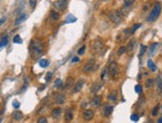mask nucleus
<instances>
[{"instance_id":"1","label":"nucleus","mask_w":162,"mask_h":123,"mask_svg":"<svg viewBox=\"0 0 162 123\" xmlns=\"http://www.w3.org/2000/svg\"><path fill=\"white\" fill-rule=\"evenodd\" d=\"M161 10H162L161 4H160L159 2H156V3L154 4V6H153V8H152V10H151L150 14L148 15V17H147L146 20H147L148 22H154L155 20L158 19L159 15H160V13H161Z\"/></svg>"},{"instance_id":"2","label":"nucleus","mask_w":162,"mask_h":123,"mask_svg":"<svg viewBox=\"0 0 162 123\" xmlns=\"http://www.w3.org/2000/svg\"><path fill=\"white\" fill-rule=\"evenodd\" d=\"M92 51H93V53H95L100 56H103L105 52V46H104V42L100 39H96L92 46Z\"/></svg>"},{"instance_id":"3","label":"nucleus","mask_w":162,"mask_h":123,"mask_svg":"<svg viewBox=\"0 0 162 123\" xmlns=\"http://www.w3.org/2000/svg\"><path fill=\"white\" fill-rule=\"evenodd\" d=\"M31 51H32V55L34 58H39L42 56L43 54V45L41 42L39 41H34L32 42L31 46Z\"/></svg>"},{"instance_id":"4","label":"nucleus","mask_w":162,"mask_h":123,"mask_svg":"<svg viewBox=\"0 0 162 123\" xmlns=\"http://www.w3.org/2000/svg\"><path fill=\"white\" fill-rule=\"evenodd\" d=\"M107 16H108V19L116 25H118V24H120L122 22V15H121L120 11H118V10L110 11Z\"/></svg>"},{"instance_id":"5","label":"nucleus","mask_w":162,"mask_h":123,"mask_svg":"<svg viewBox=\"0 0 162 123\" xmlns=\"http://www.w3.org/2000/svg\"><path fill=\"white\" fill-rule=\"evenodd\" d=\"M108 74L110 75L111 78H116L119 74V68H118V66L116 62H111L108 66Z\"/></svg>"},{"instance_id":"6","label":"nucleus","mask_w":162,"mask_h":123,"mask_svg":"<svg viewBox=\"0 0 162 123\" xmlns=\"http://www.w3.org/2000/svg\"><path fill=\"white\" fill-rule=\"evenodd\" d=\"M96 68V65H95V61L93 59H91L88 64L84 67L83 68V73H91V72H93L94 69Z\"/></svg>"},{"instance_id":"7","label":"nucleus","mask_w":162,"mask_h":123,"mask_svg":"<svg viewBox=\"0 0 162 123\" xmlns=\"http://www.w3.org/2000/svg\"><path fill=\"white\" fill-rule=\"evenodd\" d=\"M54 6H55L56 9L61 10V11H64L68 7V0H57L55 2Z\"/></svg>"},{"instance_id":"8","label":"nucleus","mask_w":162,"mask_h":123,"mask_svg":"<svg viewBox=\"0 0 162 123\" xmlns=\"http://www.w3.org/2000/svg\"><path fill=\"white\" fill-rule=\"evenodd\" d=\"M93 115H94V112H93L92 109H87V110H85L84 113H83V117H84V119L87 120V121H90L91 119H93Z\"/></svg>"},{"instance_id":"9","label":"nucleus","mask_w":162,"mask_h":123,"mask_svg":"<svg viewBox=\"0 0 162 123\" xmlns=\"http://www.w3.org/2000/svg\"><path fill=\"white\" fill-rule=\"evenodd\" d=\"M84 84H85V81L83 80V79H80L79 81H77V83L74 85V89H73V92L74 93H76V92H79L80 90L83 89V86H84Z\"/></svg>"},{"instance_id":"10","label":"nucleus","mask_w":162,"mask_h":123,"mask_svg":"<svg viewBox=\"0 0 162 123\" xmlns=\"http://www.w3.org/2000/svg\"><path fill=\"white\" fill-rule=\"evenodd\" d=\"M101 103H102V96L95 95L93 98L92 102H91V105H92L93 107H99V106L101 105Z\"/></svg>"},{"instance_id":"11","label":"nucleus","mask_w":162,"mask_h":123,"mask_svg":"<svg viewBox=\"0 0 162 123\" xmlns=\"http://www.w3.org/2000/svg\"><path fill=\"white\" fill-rule=\"evenodd\" d=\"M66 100V96H65V94H61V93H59V94H55V102L59 104V105H61V104H63L64 102Z\"/></svg>"},{"instance_id":"12","label":"nucleus","mask_w":162,"mask_h":123,"mask_svg":"<svg viewBox=\"0 0 162 123\" xmlns=\"http://www.w3.org/2000/svg\"><path fill=\"white\" fill-rule=\"evenodd\" d=\"M102 86H103L102 82H94L92 85V87H91V92L92 93H96L99 90L102 89Z\"/></svg>"},{"instance_id":"13","label":"nucleus","mask_w":162,"mask_h":123,"mask_svg":"<svg viewBox=\"0 0 162 123\" xmlns=\"http://www.w3.org/2000/svg\"><path fill=\"white\" fill-rule=\"evenodd\" d=\"M130 11H131V6H127V5H124V4L120 9V13H121L122 16H127Z\"/></svg>"},{"instance_id":"14","label":"nucleus","mask_w":162,"mask_h":123,"mask_svg":"<svg viewBox=\"0 0 162 123\" xmlns=\"http://www.w3.org/2000/svg\"><path fill=\"white\" fill-rule=\"evenodd\" d=\"M12 116H13V118L15 119V120H17V121H20L22 118H23V113L21 111H14L12 113Z\"/></svg>"},{"instance_id":"15","label":"nucleus","mask_w":162,"mask_h":123,"mask_svg":"<svg viewBox=\"0 0 162 123\" xmlns=\"http://www.w3.org/2000/svg\"><path fill=\"white\" fill-rule=\"evenodd\" d=\"M27 19V15L26 14H21L17 19H16V21H15V25H19V24H21L22 22H24L25 20Z\"/></svg>"},{"instance_id":"16","label":"nucleus","mask_w":162,"mask_h":123,"mask_svg":"<svg viewBox=\"0 0 162 123\" xmlns=\"http://www.w3.org/2000/svg\"><path fill=\"white\" fill-rule=\"evenodd\" d=\"M112 110H114V107H112V106H110V105H109V106H105V108H104V115L105 117L109 116V115L111 114Z\"/></svg>"},{"instance_id":"17","label":"nucleus","mask_w":162,"mask_h":123,"mask_svg":"<svg viewBox=\"0 0 162 123\" xmlns=\"http://www.w3.org/2000/svg\"><path fill=\"white\" fill-rule=\"evenodd\" d=\"M77 21V18L75 17V16H73L72 14H69L68 16H67V18H66V20H65V24H68V23H74Z\"/></svg>"},{"instance_id":"18","label":"nucleus","mask_w":162,"mask_h":123,"mask_svg":"<svg viewBox=\"0 0 162 123\" xmlns=\"http://www.w3.org/2000/svg\"><path fill=\"white\" fill-rule=\"evenodd\" d=\"M108 99L110 101H116L117 99V91L116 90H112L109 94H108Z\"/></svg>"},{"instance_id":"19","label":"nucleus","mask_w":162,"mask_h":123,"mask_svg":"<svg viewBox=\"0 0 162 123\" xmlns=\"http://www.w3.org/2000/svg\"><path fill=\"white\" fill-rule=\"evenodd\" d=\"M135 44H136V40H135V39L130 40L129 43H128L127 47H126V51H132L133 48H134V46H135Z\"/></svg>"},{"instance_id":"20","label":"nucleus","mask_w":162,"mask_h":123,"mask_svg":"<svg viewBox=\"0 0 162 123\" xmlns=\"http://www.w3.org/2000/svg\"><path fill=\"white\" fill-rule=\"evenodd\" d=\"M50 16H51V18H52L54 21H57V20L60 19V14H59L57 11H55V10H52V11H51Z\"/></svg>"},{"instance_id":"21","label":"nucleus","mask_w":162,"mask_h":123,"mask_svg":"<svg viewBox=\"0 0 162 123\" xmlns=\"http://www.w3.org/2000/svg\"><path fill=\"white\" fill-rule=\"evenodd\" d=\"M54 85H55V87H56L57 90L63 89V81H62V79H61V78H57V79L55 80V82H54Z\"/></svg>"},{"instance_id":"22","label":"nucleus","mask_w":162,"mask_h":123,"mask_svg":"<svg viewBox=\"0 0 162 123\" xmlns=\"http://www.w3.org/2000/svg\"><path fill=\"white\" fill-rule=\"evenodd\" d=\"M61 113H62V109H61V108H55V109H53V111H52V116H53L54 118H58L59 116L61 115Z\"/></svg>"},{"instance_id":"23","label":"nucleus","mask_w":162,"mask_h":123,"mask_svg":"<svg viewBox=\"0 0 162 123\" xmlns=\"http://www.w3.org/2000/svg\"><path fill=\"white\" fill-rule=\"evenodd\" d=\"M7 44H8V36L6 35V36H4V37L1 39V41H0V49L3 48V47H5Z\"/></svg>"},{"instance_id":"24","label":"nucleus","mask_w":162,"mask_h":123,"mask_svg":"<svg viewBox=\"0 0 162 123\" xmlns=\"http://www.w3.org/2000/svg\"><path fill=\"white\" fill-rule=\"evenodd\" d=\"M49 64H50V62H49L48 60H45V59H42V60L39 62V65H40V67H43V68L49 67Z\"/></svg>"},{"instance_id":"25","label":"nucleus","mask_w":162,"mask_h":123,"mask_svg":"<svg viewBox=\"0 0 162 123\" xmlns=\"http://www.w3.org/2000/svg\"><path fill=\"white\" fill-rule=\"evenodd\" d=\"M147 67H149L152 72H155V71H156V66H155V64L153 63L152 60H148V62H147Z\"/></svg>"},{"instance_id":"26","label":"nucleus","mask_w":162,"mask_h":123,"mask_svg":"<svg viewBox=\"0 0 162 123\" xmlns=\"http://www.w3.org/2000/svg\"><path fill=\"white\" fill-rule=\"evenodd\" d=\"M73 84H74V78H68V80H67V82H66L65 87H66L67 90H69V89H71V87L73 86Z\"/></svg>"},{"instance_id":"27","label":"nucleus","mask_w":162,"mask_h":123,"mask_svg":"<svg viewBox=\"0 0 162 123\" xmlns=\"http://www.w3.org/2000/svg\"><path fill=\"white\" fill-rule=\"evenodd\" d=\"M65 118H66V121L67 122H70L72 119H73V113L71 110H68V111L66 112V116H65Z\"/></svg>"},{"instance_id":"28","label":"nucleus","mask_w":162,"mask_h":123,"mask_svg":"<svg viewBox=\"0 0 162 123\" xmlns=\"http://www.w3.org/2000/svg\"><path fill=\"white\" fill-rule=\"evenodd\" d=\"M125 52H126V47L121 46V47L118 49V51H117V55H118V56H121V55H123Z\"/></svg>"},{"instance_id":"29","label":"nucleus","mask_w":162,"mask_h":123,"mask_svg":"<svg viewBox=\"0 0 162 123\" xmlns=\"http://www.w3.org/2000/svg\"><path fill=\"white\" fill-rule=\"evenodd\" d=\"M153 82H154V79H153V78H148V79L146 80V82H145V86H146L147 89H150L151 86L153 85Z\"/></svg>"},{"instance_id":"30","label":"nucleus","mask_w":162,"mask_h":123,"mask_svg":"<svg viewBox=\"0 0 162 123\" xmlns=\"http://www.w3.org/2000/svg\"><path fill=\"white\" fill-rule=\"evenodd\" d=\"M157 87H158V91L162 92V78L160 77L157 78Z\"/></svg>"},{"instance_id":"31","label":"nucleus","mask_w":162,"mask_h":123,"mask_svg":"<svg viewBox=\"0 0 162 123\" xmlns=\"http://www.w3.org/2000/svg\"><path fill=\"white\" fill-rule=\"evenodd\" d=\"M13 43H15V44H21V43H22L21 37H20L19 35H16V36L14 37V39H13Z\"/></svg>"},{"instance_id":"32","label":"nucleus","mask_w":162,"mask_h":123,"mask_svg":"<svg viewBox=\"0 0 162 123\" xmlns=\"http://www.w3.org/2000/svg\"><path fill=\"white\" fill-rule=\"evenodd\" d=\"M107 74H108V69H107V68H104V71H103V73H102V76H101V78H102L103 80H105Z\"/></svg>"},{"instance_id":"33","label":"nucleus","mask_w":162,"mask_h":123,"mask_svg":"<svg viewBox=\"0 0 162 123\" xmlns=\"http://www.w3.org/2000/svg\"><path fill=\"white\" fill-rule=\"evenodd\" d=\"M140 27H141V24H135V25H133V26H132V28L130 29V30H131V33L133 34L135 31H136V30H137V29H138V28H140Z\"/></svg>"},{"instance_id":"34","label":"nucleus","mask_w":162,"mask_h":123,"mask_svg":"<svg viewBox=\"0 0 162 123\" xmlns=\"http://www.w3.org/2000/svg\"><path fill=\"white\" fill-rule=\"evenodd\" d=\"M158 111H159V106L156 105L153 109H152V116H156L158 114Z\"/></svg>"},{"instance_id":"35","label":"nucleus","mask_w":162,"mask_h":123,"mask_svg":"<svg viewBox=\"0 0 162 123\" xmlns=\"http://www.w3.org/2000/svg\"><path fill=\"white\" fill-rule=\"evenodd\" d=\"M130 119L132 120V121H134V122H137L139 119V116L137 114H131V116H130Z\"/></svg>"},{"instance_id":"36","label":"nucleus","mask_w":162,"mask_h":123,"mask_svg":"<svg viewBox=\"0 0 162 123\" xmlns=\"http://www.w3.org/2000/svg\"><path fill=\"white\" fill-rule=\"evenodd\" d=\"M146 49H147V47H146V46H144V45L141 46V49H140V52H139V56L142 57V55H143V54L145 53Z\"/></svg>"},{"instance_id":"37","label":"nucleus","mask_w":162,"mask_h":123,"mask_svg":"<svg viewBox=\"0 0 162 123\" xmlns=\"http://www.w3.org/2000/svg\"><path fill=\"white\" fill-rule=\"evenodd\" d=\"M135 0H123V3L124 5H127V6H131L133 3H134Z\"/></svg>"},{"instance_id":"38","label":"nucleus","mask_w":162,"mask_h":123,"mask_svg":"<svg viewBox=\"0 0 162 123\" xmlns=\"http://www.w3.org/2000/svg\"><path fill=\"white\" fill-rule=\"evenodd\" d=\"M85 51H86V46H82L81 49L78 51V55L79 56H81V55H83L84 53H85Z\"/></svg>"},{"instance_id":"39","label":"nucleus","mask_w":162,"mask_h":123,"mask_svg":"<svg viewBox=\"0 0 162 123\" xmlns=\"http://www.w3.org/2000/svg\"><path fill=\"white\" fill-rule=\"evenodd\" d=\"M52 77H53V73H52V72H49V73L46 75L45 79H46L47 81H50V80H51V78H52Z\"/></svg>"},{"instance_id":"40","label":"nucleus","mask_w":162,"mask_h":123,"mask_svg":"<svg viewBox=\"0 0 162 123\" xmlns=\"http://www.w3.org/2000/svg\"><path fill=\"white\" fill-rule=\"evenodd\" d=\"M134 90H135V92H137V93H140V92L142 91V86H141L140 84H137V85H135V87H134Z\"/></svg>"},{"instance_id":"41","label":"nucleus","mask_w":162,"mask_h":123,"mask_svg":"<svg viewBox=\"0 0 162 123\" xmlns=\"http://www.w3.org/2000/svg\"><path fill=\"white\" fill-rule=\"evenodd\" d=\"M12 105H13V107H14V108H19L20 103H19V101L18 100H14L13 101V103H12Z\"/></svg>"},{"instance_id":"42","label":"nucleus","mask_w":162,"mask_h":123,"mask_svg":"<svg viewBox=\"0 0 162 123\" xmlns=\"http://www.w3.org/2000/svg\"><path fill=\"white\" fill-rule=\"evenodd\" d=\"M157 46H158V44H157V43H153V44L151 45L150 49H149V50H150L151 53H153V52L155 51V49H156V47H157Z\"/></svg>"},{"instance_id":"43","label":"nucleus","mask_w":162,"mask_h":123,"mask_svg":"<svg viewBox=\"0 0 162 123\" xmlns=\"http://www.w3.org/2000/svg\"><path fill=\"white\" fill-rule=\"evenodd\" d=\"M36 3H37V0H30V1H29V4H30L31 8H35Z\"/></svg>"},{"instance_id":"44","label":"nucleus","mask_w":162,"mask_h":123,"mask_svg":"<svg viewBox=\"0 0 162 123\" xmlns=\"http://www.w3.org/2000/svg\"><path fill=\"white\" fill-rule=\"evenodd\" d=\"M7 20V17L6 16H4V17H2V18H0V27L5 23V21Z\"/></svg>"},{"instance_id":"45","label":"nucleus","mask_w":162,"mask_h":123,"mask_svg":"<svg viewBox=\"0 0 162 123\" xmlns=\"http://www.w3.org/2000/svg\"><path fill=\"white\" fill-rule=\"evenodd\" d=\"M38 123H48V120H47L46 117H41V118L39 119Z\"/></svg>"},{"instance_id":"46","label":"nucleus","mask_w":162,"mask_h":123,"mask_svg":"<svg viewBox=\"0 0 162 123\" xmlns=\"http://www.w3.org/2000/svg\"><path fill=\"white\" fill-rule=\"evenodd\" d=\"M79 61H80V59H79L78 57H75V58L72 60V63H78Z\"/></svg>"},{"instance_id":"47","label":"nucleus","mask_w":162,"mask_h":123,"mask_svg":"<svg viewBox=\"0 0 162 123\" xmlns=\"http://www.w3.org/2000/svg\"><path fill=\"white\" fill-rule=\"evenodd\" d=\"M157 123H162V117H161V118H159V119H158V121H157Z\"/></svg>"},{"instance_id":"48","label":"nucleus","mask_w":162,"mask_h":123,"mask_svg":"<svg viewBox=\"0 0 162 123\" xmlns=\"http://www.w3.org/2000/svg\"><path fill=\"white\" fill-rule=\"evenodd\" d=\"M102 1H108V0H102Z\"/></svg>"}]
</instances>
